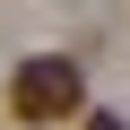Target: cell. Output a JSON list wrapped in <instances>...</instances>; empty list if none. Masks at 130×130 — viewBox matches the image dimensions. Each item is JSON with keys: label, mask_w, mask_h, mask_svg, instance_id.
Masks as SVG:
<instances>
[{"label": "cell", "mask_w": 130, "mask_h": 130, "mask_svg": "<svg viewBox=\"0 0 130 130\" xmlns=\"http://www.w3.org/2000/svg\"><path fill=\"white\" fill-rule=\"evenodd\" d=\"M78 104H87L78 61H61V52H35V61H18V78H9V113H18V121H70Z\"/></svg>", "instance_id": "cell-1"}, {"label": "cell", "mask_w": 130, "mask_h": 130, "mask_svg": "<svg viewBox=\"0 0 130 130\" xmlns=\"http://www.w3.org/2000/svg\"><path fill=\"white\" fill-rule=\"evenodd\" d=\"M78 130H130V121H121V113H87Z\"/></svg>", "instance_id": "cell-2"}]
</instances>
